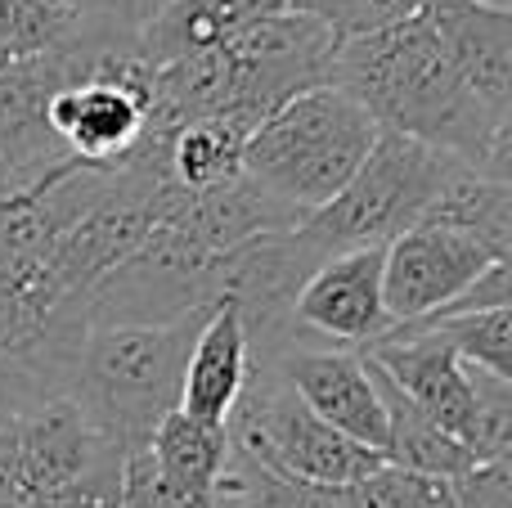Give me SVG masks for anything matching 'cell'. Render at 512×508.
Listing matches in <instances>:
<instances>
[{"label": "cell", "instance_id": "6da1fadb", "mask_svg": "<svg viewBox=\"0 0 512 508\" xmlns=\"http://www.w3.org/2000/svg\"><path fill=\"white\" fill-rule=\"evenodd\" d=\"M328 86L351 95L382 131H400L472 171L512 180V122L490 117L468 95L423 9L400 27L337 45Z\"/></svg>", "mask_w": 512, "mask_h": 508}, {"label": "cell", "instance_id": "7a4b0ae2", "mask_svg": "<svg viewBox=\"0 0 512 508\" xmlns=\"http://www.w3.org/2000/svg\"><path fill=\"white\" fill-rule=\"evenodd\" d=\"M203 320L207 311H194L176 324L90 329L81 338L68 401L122 459L149 446L158 423L180 405V378Z\"/></svg>", "mask_w": 512, "mask_h": 508}, {"label": "cell", "instance_id": "3957f363", "mask_svg": "<svg viewBox=\"0 0 512 508\" xmlns=\"http://www.w3.org/2000/svg\"><path fill=\"white\" fill-rule=\"evenodd\" d=\"M378 131L382 126L351 95L319 86L283 104L248 135L243 176L306 221L355 176Z\"/></svg>", "mask_w": 512, "mask_h": 508}, {"label": "cell", "instance_id": "277c9868", "mask_svg": "<svg viewBox=\"0 0 512 508\" xmlns=\"http://www.w3.org/2000/svg\"><path fill=\"white\" fill-rule=\"evenodd\" d=\"M459 167L463 162L450 153H436L400 131H378L355 176L297 230L324 261L355 248H387L423 221Z\"/></svg>", "mask_w": 512, "mask_h": 508}, {"label": "cell", "instance_id": "5b68a950", "mask_svg": "<svg viewBox=\"0 0 512 508\" xmlns=\"http://www.w3.org/2000/svg\"><path fill=\"white\" fill-rule=\"evenodd\" d=\"M216 257L221 252H203L185 234L153 225L99 284L63 302L59 311L81 333L176 324L185 315L216 306Z\"/></svg>", "mask_w": 512, "mask_h": 508}, {"label": "cell", "instance_id": "8992f818", "mask_svg": "<svg viewBox=\"0 0 512 508\" xmlns=\"http://www.w3.org/2000/svg\"><path fill=\"white\" fill-rule=\"evenodd\" d=\"M225 432L230 446L252 464L315 486H355L387 464L382 455L355 446L324 419H315L274 365H248V383Z\"/></svg>", "mask_w": 512, "mask_h": 508}, {"label": "cell", "instance_id": "52a82bcc", "mask_svg": "<svg viewBox=\"0 0 512 508\" xmlns=\"http://www.w3.org/2000/svg\"><path fill=\"white\" fill-rule=\"evenodd\" d=\"M221 50L230 59V86H234L230 113L225 117L252 135L283 104L328 86L337 41L315 18L297 14V9H283V14L265 18V23L248 27L243 36H234Z\"/></svg>", "mask_w": 512, "mask_h": 508}, {"label": "cell", "instance_id": "ba28073f", "mask_svg": "<svg viewBox=\"0 0 512 508\" xmlns=\"http://www.w3.org/2000/svg\"><path fill=\"white\" fill-rule=\"evenodd\" d=\"M495 266L486 248L441 225H414L382 248V306L391 324H414L450 306Z\"/></svg>", "mask_w": 512, "mask_h": 508}, {"label": "cell", "instance_id": "9c48e42d", "mask_svg": "<svg viewBox=\"0 0 512 508\" xmlns=\"http://www.w3.org/2000/svg\"><path fill=\"white\" fill-rule=\"evenodd\" d=\"M364 360L382 369L432 423H441L463 450L477 428V392H472L468 365L459 351L445 342L441 329H418V324H391L378 342L360 351ZM472 455V450H468Z\"/></svg>", "mask_w": 512, "mask_h": 508}, {"label": "cell", "instance_id": "30bf717a", "mask_svg": "<svg viewBox=\"0 0 512 508\" xmlns=\"http://www.w3.org/2000/svg\"><path fill=\"white\" fill-rule=\"evenodd\" d=\"M292 324L301 347L342 342L351 351L378 342L391 329L382 306V248H355L319 261L292 302Z\"/></svg>", "mask_w": 512, "mask_h": 508}, {"label": "cell", "instance_id": "8fae6325", "mask_svg": "<svg viewBox=\"0 0 512 508\" xmlns=\"http://www.w3.org/2000/svg\"><path fill=\"white\" fill-rule=\"evenodd\" d=\"M149 221L162 230L185 234L203 252H234L261 234L297 230L301 216L292 207L274 203L265 189H256L248 176L216 189H180L162 180L149 198Z\"/></svg>", "mask_w": 512, "mask_h": 508}, {"label": "cell", "instance_id": "7c38bea8", "mask_svg": "<svg viewBox=\"0 0 512 508\" xmlns=\"http://www.w3.org/2000/svg\"><path fill=\"white\" fill-rule=\"evenodd\" d=\"M279 378L301 396L315 419H324L346 441L382 455L387 450V414L373 387L369 360L342 347H288L274 360Z\"/></svg>", "mask_w": 512, "mask_h": 508}, {"label": "cell", "instance_id": "4fadbf2b", "mask_svg": "<svg viewBox=\"0 0 512 508\" xmlns=\"http://www.w3.org/2000/svg\"><path fill=\"white\" fill-rule=\"evenodd\" d=\"M423 18L441 36L468 95L499 122H512V9L477 0H423Z\"/></svg>", "mask_w": 512, "mask_h": 508}, {"label": "cell", "instance_id": "5bb4252c", "mask_svg": "<svg viewBox=\"0 0 512 508\" xmlns=\"http://www.w3.org/2000/svg\"><path fill=\"white\" fill-rule=\"evenodd\" d=\"M243 383H248V333H243L239 306L216 302L189 347L176 410L207 428H225L243 396Z\"/></svg>", "mask_w": 512, "mask_h": 508}, {"label": "cell", "instance_id": "9a60e30c", "mask_svg": "<svg viewBox=\"0 0 512 508\" xmlns=\"http://www.w3.org/2000/svg\"><path fill=\"white\" fill-rule=\"evenodd\" d=\"M283 9L288 0H176L135 36V50L149 68H158V63L185 59V54L230 45L234 36L283 14Z\"/></svg>", "mask_w": 512, "mask_h": 508}, {"label": "cell", "instance_id": "2e32d148", "mask_svg": "<svg viewBox=\"0 0 512 508\" xmlns=\"http://www.w3.org/2000/svg\"><path fill=\"white\" fill-rule=\"evenodd\" d=\"M162 482L203 508H230V432L171 410L149 441Z\"/></svg>", "mask_w": 512, "mask_h": 508}, {"label": "cell", "instance_id": "e0dca14e", "mask_svg": "<svg viewBox=\"0 0 512 508\" xmlns=\"http://www.w3.org/2000/svg\"><path fill=\"white\" fill-rule=\"evenodd\" d=\"M418 225H441L463 239H472L477 248H486L495 261H508L512 248V180L486 176V171L459 167L445 189L436 194V203L427 207V216Z\"/></svg>", "mask_w": 512, "mask_h": 508}, {"label": "cell", "instance_id": "ac0fdd59", "mask_svg": "<svg viewBox=\"0 0 512 508\" xmlns=\"http://www.w3.org/2000/svg\"><path fill=\"white\" fill-rule=\"evenodd\" d=\"M369 374H373V387H378L382 414H387V450H382L387 464L409 468V473H427V477H459L468 468H477V459L441 423L427 419L373 360H369Z\"/></svg>", "mask_w": 512, "mask_h": 508}, {"label": "cell", "instance_id": "d6986e66", "mask_svg": "<svg viewBox=\"0 0 512 508\" xmlns=\"http://www.w3.org/2000/svg\"><path fill=\"white\" fill-rule=\"evenodd\" d=\"M248 131L230 117L185 122L167 135V176L180 189H216L243 176Z\"/></svg>", "mask_w": 512, "mask_h": 508}, {"label": "cell", "instance_id": "ffe728a7", "mask_svg": "<svg viewBox=\"0 0 512 508\" xmlns=\"http://www.w3.org/2000/svg\"><path fill=\"white\" fill-rule=\"evenodd\" d=\"M230 468L243 486L239 508H364L355 486H315V482H297V477H279L270 468L252 464L234 446H230Z\"/></svg>", "mask_w": 512, "mask_h": 508}, {"label": "cell", "instance_id": "44dd1931", "mask_svg": "<svg viewBox=\"0 0 512 508\" xmlns=\"http://www.w3.org/2000/svg\"><path fill=\"white\" fill-rule=\"evenodd\" d=\"M418 329H441L445 342L459 351L463 365H477L495 378H512V311H477L454 320H414Z\"/></svg>", "mask_w": 512, "mask_h": 508}, {"label": "cell", "instance_id": "7402d4cb", "mask_svg": "<svg viewBox=\"0 0 512 508\" xmlns=\"http://www.w3.org/2000/svg\"><path fill=\"white\" fill-rule=\"evenodd\" d=\"M288 9L315 18L342 45L373 32H387V27H400L405 18H414L423 9V0H288Z\"/></svg>", "mask_w": 512, "mask_h": 508}, {"label": "cell", "instance_id": "603a6c76", "mask_svg": "<svg viewBox=\"0 0 512 508\" xmlns=\"http://www.w3.org/2000/svg\"><path fill=\"white\" fill-rule=\"evenodd\" d=\"M355 495L364 500V508H454L450 477L409 473L396 464L373 468L364 482H355Z\"/></svg>", "mask_w": 512, "mask_h": 508}, {"label": "cell", "instance_id": "cb8c5ba5", "mask_svg": "<svg viewBox=\"0 0 512 508\" xmlns=\"http://www.w3.org/2000/svg\"><path fill=\"white\" fill-rule=\"evenodd\" d=\"M171 5H176V0H77V23H72V32L99 36V41H135V36Z\"/></svg>", "mask_w": 512, "mask_h": 508}, {"label": "cell", "instance_id": "d4e9b609", "mask_svg": "<svg viewBox=\"0 0 512 508\" xmlns=\"http://www.w3.org/2000/svg\"><path fill=\"white\" fill-rule=\"evenodd\" d=\"M454 508H512V464H477L450 477Z\"/></svg>", "mask_w": 512, "mask_h": 508}, {"label": "cell", "instance_id": "484cf974", "mask_svg": "<svg viewBox=\"0 0 512 508\" xmlns=\"http://www.w3.org/2000/svg\"><path fill=\"white\" fill-rule=\"evenodd\" d=\"M23 500V410H0V504Z\"/></svg>", "mask_w": 512, "mask_h": 508}, {"label": "cell", "instance_id": "4316f807", "mask_svg": "<svg viewBox=\"0 0 512 508\" xmlns=\"http://www.w3.org/2000/svg\"><path fill=\"white\" fill-rule=\"evenodd\" d=\"M68 167H77V158H68V162H63L59 171H54L50 180H41V185H36V189H23V194H0V216H14L18 207H27V203H32L36 194H41L45 185H54V180H59V176H63V171H68Z\"/></svg>", "mask_w": 512, "mask_h": 508}, {"label": "cell", "instance_id": "83f0119b", "mask_svg": "<svg viewBox=\"0 0 512 508\" xmlns=\"http://www.w3.org/2000/svg\"><path fill=\"white\" fill-rule=\"evenodd\" d=\"M477 5H490V9H512V0H477Z\"/></svg>", "mask_w": 512, "mask_h": 508}]
</instances>
